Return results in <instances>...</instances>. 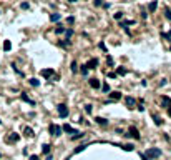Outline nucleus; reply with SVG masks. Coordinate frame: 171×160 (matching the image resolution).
Listing matches in <instances>:
<instances>
[{
    "label": "nucleus",
    "mask_w": 171,
    "mask_h": 160,
    "mask_svg": "<svg viewBox=\"0 0 171 160\" xmlns=\"http://www.w3.org/2000/svg\"><path fill=\"white\" fill-rule=\"evenodd\" d=\"M144 155H146V159H148V160H151V159H160V157H161V148H158V147L148 148Z\"/></svg>",
    "instance_id": "nucleus-1"
},
{
    "label": "nucleus",
    "mask_w": 171,
    "mask_h": 160,
    "mask_svg": "<svg viewBox=\"0 0 171 160\" xmlns=\"http://www.w3.org/2000/svg\"><path fill=\"white\" fill-rule=\"evenodd\" d=\"M48 130H50V135H53V137H60L62 132H63V128L60 127V125H55V124H50Z\"/></svg>",
    "instance_id": "nucleus-2"
},
{
    "label": "nucleus",
    "mask_w": 171,
    "mask_h": 160,
    "mask_svg": "<svg viewBox=\"0 0 171 160\" xmlns=\"http://www.w3.org/2000/svg\"><path fill=\"white\" fill-rule=\"evenodd\" d=\"M57 112H58V115H60L62 119L68 117V107H67L65 103H60V105H57Z\"/></svg>",
    "instance_id": "nucleus-3"
},
{
    "label": "nucleus",
    "mask_w": 171,
    "mask_h": 160,
    "mask_svg": "<svg viewBox=\"0 0 171 160\" xmlns=\"http://www.w3.org/2000/svg\"><path fill=\"white\" fill-rule=\"evenodd\" d=\"M125 105H126L128 108H135V105H136L135 97H125Z\"/></svg>",
    "instance_id": "nucleus-4"
},
{
    "label": "nucleus",
    "mask_w": 171,
    "mask_h": 160,
    "mask_svg": "<svg viewBox=\"0 0 171 160\" xmlns=\"http://www.w3.org/2000/svg\"><path fill=\"white\" fill-rule=\"evenodd\" d=\"M40 73H42V77H45V78H50V77H53V75H55V70H53V68H43Z\"/></svg>",
    "instance_id": "nucleus-5"
},
{
    "label": "nucleus",
    "mask_w": 171,
    "mask_h": 160,
    "mask_svg": "<svg viewBox=\"0 0 171 160\" xmlns=\"http://www.w3.org/2000/svg\"><path fill=\"white\" fill-rule=\"evenodd\" d=\"M62 128H63V132H67V133H70L71 137H73L75 133H78V130H76V128H73L71 125H68V124H65V125H63Z\"/></svg>",
    "instance_id": "nucleus-6"
},
{
    "label": "nucleus",
    "mask_w": 171,
    "mask_h": 160,
    "mask_svg": "<svg viewBox=\"0 0 171 160\" xmlns=\"http://www.w3.org/2000/svg\"><path fill=\"white\" fill-rule=\"evenodd\" d=\"M161 107H165V108H170L171 107V98L170 97H161Z\"/></svg>",
    "instance_id": "nucleus-7"
},
{
    "label": "nucleus",
    "mask_w": 171,
    "mask_h": 160,
    "mask_svg": "<svg viewBox=\"0 0 171 160\" xmlns=\"http://www.w3.org/2000/svg\"><path fill=\"white\" fill-rule=\"evenodd\" d=\"M88 83H90V87H91V89H100V85H102L98 78H90V80H88Z\"/></svg>",
    "instance_id": "nucleus-8"
},
{
    "label": "nucleus",
    "mask_w": 171,
    "mask_h": 160,
    "mask_svg": "<svg viewBox=\"0 0 171 160\" xmlns=\"http://www.w3.org/2000/svg\"><path fill=\"white\" fill-rule=\"evenodd\" d=\"M86 67H88V70L96 68V67H98V60H96V59H90V60H88V64H86Z\"/></svg>",
    "instance_id": "nucleus-9"
},
{
    "label": "nucleus",
    "mask_w": 171,
    "mask_h": 160,
    "mask_svg": "<svg viewBox=\"0 0 171 160\" xmlns=\"http://www.w3.org/2000/svg\"><path fill=\"white\" fill-rule=\"evenodd\" d=\"M128 137H131V138H136V140H138V138H139V132H138L135 127H131V128H130V132H128Z\"/></svg>",
    "instance_id": "nucleus-10"
},
{
    "label": "nucleus",
    "mask_w": 171,
    "mask_h": 160,
    "mask_svg": "<svg viewBox=\"0 0 171 160\" xmlns=\"http://www.w3.org/2000/svg\"><path fill=\"white\" fill-rule=\"evenodd\" d=\"M120 98H121V94H120V92H111V94H110V100H111V102H116V100H120Z\"/></svg>",
    "instance_id": "nucleus-11"
},
{
    "label": "nucleus",
    "mask_w": 171,
    "mask_h": 160,
    "mask_svg": "<svg viewBox=\"0 0 171 160\" xmlns=\"http://www.w3.org/2000/svg\"><path fill=\"white\" fill-rule=\"evenodd\" d=\"M23 133H25V137H28V138H32V137L35 135V133H33V128H30V127H25Z\"/></svg>",
    "instance_id": "nucleus-12"
},
{
    "label": "nucleus",
    "mask_w": 171,
    "mask_h": 160,
    "mask_svg": "<svg viewBox=\"0 0 171 160\" xmlns=\"http://www.w3.org/2000/svg\"><path fill=\"white\" fill-rule=\"evenodd\" d=\"M20 98H22L23 102H27V103H30V105H35V102L32 100V98H28V97H27V94H20Z\"/></svg>",
    "instance_id": "nucleus-13"
},
{
    "label": "nucleus",
    "mask_w": 171,
    "mask_h": 160,
    "mask_svg": "<svg viewBox=\"0 0 171 160\" xmlns=\"http://www.w3.org/2000/svg\"><path fill=\"white\" fill-rule=\"evenodd\" d=\"M95 122H96V124H100V125H108V120H106V119H103V117H95Z\"/></svg>",
    "instance_id": "nucleus-14"
},
{
    "label": "nucleus",
    "mask_w": 171,
    "mask_h": 160,
    "mask_svg": "<svg viewBox=\"0 0 171 160\" xmlns=\"http://www.w3.org/2000/svg\"><path fill=\"white\" fill-rule=\"evenodd\" d=\"M86 147H88V145H85V143H81L80 147H76V148L73 150V155H76V154H80V152H83V150H85Z\"/></svg>",
    "instance_id": "nucleus-15"
},
{
    "label": "nucleus",
    "mask_w": 171,
    "mask_h": 160,
    "mask_svg": "<svg viewBox=\"0 0 171 160\" xmlns=\"http://www.w3.org/2000/svg\"><path fill=\"white\" fill-rule=\"evenodd\" d=\"M42 154H45V155H50V145H48V143L42 145Z\"/></svg>",
    "instance_id": "nucleus-16"
},
{
    "label": "nucleus",
    "mask_w": 171,
    "mask_h": 160,
    "mask_svg": "<svg viewBox=\"0 0 171 160\" xmlns=\"http://www.w3.org/2000/svg\"><path fill=\"white\" fill-rule=\"evenodd\" d=\"M60 18H62L60 13H52V15H50V20H52V22H58Z\"/></svg>",
    "instance_id": "nucleus-17"
},
{
    "label": "nucleus",
    "mask_w": 171,
    "mask_h": 160,
    "mask_svg": "<svg viewBox=\"0 0 171 160\" xmlns=\"http://www.w3.org/2000/svg\"><path fill=\"white\" fill-rule=\"evenodd\" d=\"M10 48H12L10 40H5V42H3V50H5V52H10Z\"/></svg>",
    "instance_id": "nucleus-18"
},
{
    "label": "nucleus",
    "mask_w": 171,
    "mask_h": 160,
    "mask_svg": "<svg viewBox=\"0 0 171 160\" xmlns=\"http://www.w3.org/2000/svg\"><path fill=\"white\" fill-rule=\"evenodd\" d=\"M156 7H158V2L155 0V2H151V3H150V7H148V8H150V12H155V10H156Z\"/></svg>",
    "instance_id": "nucleus-19"
},
{
    "label": "nucleus",
    "mask_w": 171,
    "mask_h": 160,
    "mask_svg": "<svg viewBox=\"0 0 171 160\" xmlns=\"http://www.w3.org/2000/svg\"><path fill=\"white\" fill-rule=\"evenodd\" d=\"M116 75H126V68L118 67V68H116Z\"/></svg>",
    "instance_id": "nucleus-20"
},
{
    "label": "nucleus",
    "mask_w": 171,
    "mask_h": 160,
    "mask_svg": "<svg viewBox=\"0 0 171 160\" xmlns=\"http://www.w3.org/2000/svg\"><path fill=\"white\" fill-rule=\"evenodd\" d=\"M121 148H123V150H126V152H131L135 147H133L131 143H126V145H121Z\"/></svg>",
    "instance_id": "nucleus-21"
},
{
    "label": "nucleus",
    "mask_w": 171,
    "mask_h": 160,
    "mask_svg": "<svg viewBox=\"0 0 171 160\" xmlns=\"http://www.w3.org/2000/svg\"><path fill=\"white\" fill-rule=\"evenodd\" d=\"M80 72H81V75H88V67H86V64L80 67Z\"/></svg>",
    "instance_id": "nucleus-22"
},
{
    "label": "nucleus",
    "mask_w": 171,
    "mask_h": 160,
    "mask_svg": "<svg viewBox=\"0 0 171 160\" xmlns=\"http://www.w3.org/2000/svg\"><path fill=\"white\" fill-rule=\"evenodd\" d=\"M70 68H71V72H73V73H76V72H78V64H76V62L73 60V62H71V67H70Z\"/></svg>",
    "instance_id": "nucleus-23"
},
{
    "label": "nucleus",
    "mask_w": 171,
    "mask_h": 160,
    "mask_svg": "<svg viewBox=\"0 0 171 160\" xmlns=\"http://www.w3.org/2000/svg\"><path fill=\"white\" fill-rule=\"evenodd\" d=\"M28 83H30L32 87H38V85H40V82H38L37 78H30V80H28Z\"/></svg>",
    "instance_id": "nucleus-24"
},
{
    "label": "nucleus",
    "mask_w": 171,
    "mask_h": 160,
    "mask_svg": "<svg viewBox=\"0 0 171 160\" xmlns=\"http://www.w3.org/2000/svg\"><path fill=\"white\" fill-rule=\"evenodd\" d=\"M153 120H155V124H156V125H161V124H163V120H161L158 115H153Z\"/></svg>",
    "instance_id": "nucleus-25"
},
{
    "label": "nucleus",
    "mask_w": 171,
    "mask_h": 160,
    "mask_svg": "<svg viewBox=\"0 0 171 160\" xmlns=\"http://www.w3.org/2000/svg\"><path fill=\"white\" fill-rule=\"evenodd\" d=\"M20 8L22 10H27V8H30V3L28 2H23V3H20Z\"/></svg>",
    "instance_id": "nucleus-26"
},
{
    "label": "nucleus",
    "mask_w": 171,
    "mask_h": 160,
    "mask_svg": "<svg viewBox=\"0 0 171 160\" xmlns=\"http://www.w3.org/2000/svg\"><path fill=\"white\" fill-rule=\"evenodd\" d=\"M83 135H85V133H81V132H78V133H75V135L71 137V140H78V138H81Z\"/></svg>",
    "instance_id": "nucleus-27"
},
{
    "label": "nucleus",
    "mask_w": 171,
    "mask_h": 160,
    "mask_svg": "<svg viewBox=\"0 0 171 160\" xmlns=\"http://www.w3.org/2000/svg\"><path fill=\"white\" fill-rule=\"evenodd\" d=\"M65 35H67V40H68V38H71V35H73V30H71V29L65 30Z\"/></svg>",
    "instance_id": "nucleus-28"
},
{
    "label": "nucleus",
    "mask_w": 171,
    "mask_h": 160,
    "mask_svg": "<svg viewBox=\"0 0 171 160\" xmlns=\"http://www.w3.org/2000/svg\"><path fill=\"white\" fill-rule=\"evenodd\" d=\"M165 15H166V18H168V20H171V10H170V8H166V10H165Z\"/></svg>",
    "instance_id": "nucleus-29"
},
{
    "label": "nucleus",
    "mask_w": 171,
    "mask_h": 160,
    "mask_svg": "<svg viewBox=\"0 0 171 160\" xmlns=\"http://www.w3.org/2000/svg\"><path fill=\"white\" fill-rule=\"evenodd\" d=\"M63 32H65L63 27H57V29H55V33H63Z\"/></svg>",
    "instance_id": "nucleus-30"
},
{
    "label": "nucleus",
    "mask_w": 171,
    "mask_h": 160,
    "mask_svg": "<svg viewBox=\"0 0 171 160\" xmlns=\"http://www.w3.org/2000/svg\"><path fill=\"white\" fill-rule=\"evenodd\" d=\"M115 18H116V20L123 18V13H121V12H116V13H115Z\"/></svg>",
    "instance_id": "nucleus-31"
},
{
    "label": "nucleus",
    "mask_w": 171,
    "mask_h": 160,
    "mask_svg": "<svg viewBox=\"0 0 171 160\" xmlns=\"http://www.w3.org/2000/svg\"><path fill=\"white\" fill-rule=\"evenodd\" d=\"M85 112H86V113H91V112H93L91 105H86V107H85Z\"/></svg>",
    "instance_id": "nucleus-32"
},
{
    "label": "nucleus",
    "mask_w": 171,
    "mask_h": 160,
    "mask_svg": "<svg viewBox=\"0 0 171 160\" xmlns=\"http://www.w3.org/2000/svg\"><path fill=\"white\" fill-rule=\"evenodd\" d=\"M18 138H20V135H17V133H13V135L10 137V140H13V142H17Z\"/></svg>",
    "instance_id": "nucleus-33"
},
{
    "label": "nucleus",
    "mask_w": 171,
    "mask_h": 160,
    "mask_svg": "<svg viewBox=\"0 0 171 160\" xmlns=\"http://www.w3.org/2000/svg\"><path fill=\"white\" fill-rule=\"evenodd\" d=\"M102 90H103V92H110V85H108V83H105V85L102 87Z\"/></svg>",
    "instance_id": "nucleus-34"
},
{
    "label": "nucleus",
    "mask_w": 171,
    "mask_h": 160,
    "mask_svg": "<svg viewBox=\"0 0 171 160\" xmlns=\"http://www.w3.org/2000/svg\"><path fill=\"white\" fill-rule=\"evenodd\" d=\"M93 3H95V7H100V5H103V0H93Z\"/></svg>",
    "instance_id": "nucleus-35"
},
{
    "label": "nucleus",
    "mask_w": 171,
    "mask_h": 160,
    "mask_svg": "<svg viewBox=\"0 0 171 160\" xmlns=\"http://www.w3.org/2000/svg\"><path fill=\"white\" fill-rule=\"evenodd\" d=\"M67 22H68V24H73V22H75V18H73V17H68V18H67Z\"/></svg>",
    "instance_id": "nucleus-36"
},
{
    "label": "nucleus",
    "mask_w": 171,
    "mask_h": 160,
    "mask_svg": "<svg viewBox=\"0 0 171 160\" xmlns=\"http://www.w3.org/2000/svg\"><path fill=\"white\" fill-rule=\"evenodd\" d=\"M108 77H110V78H115V77H116V73H113V72H110V73H108Z\"/></svg>",
    "instance_id": "nucleus-37"
},
{
    "label": "nucleus",
    "mask_w": 171,
    "mask_h": 160,
    "mask_svg": "<svg viewBox=\"0 0 171 160\" xmlns=\"http://www.w3.org/2000/svg\"><path fill=\"white\" fill-rule=\"evenodd\" d=\"M58 78H60V77H58V75H53V77H52V78H50V80H52V82H55V80H58Z\"/></svg>",
    "instance_id": "nucleus-38"
},
{
    "label": "nucleus",
    "mask_w": 171,
    "mask_h": 160,
    "mask_svg": "<svg viewBox=\"0 0 171 160\" xmlns=\"http://www.w3.org/2000/svg\"><path fill=\"white\" fill-rule=\"evenodd\" d=\"M139 157H141V160H148V159H146V155H144V154H139Z\"/></svg>",
    "instance_id": "nucleus-39"
},
{
    "label": "nucleus",
    "mask_w": 171,
    "mask_h": 160,
    "mask_svg": "<svg viewBox=\"0 0 171 160\" xmlns=\"http://www.w3.org/2000/svg\"><path fill=\"white\" fill-rule=\"evenodd\" d=\"M28 160H38V157H37V155H32V157H30Z\"/></svg>",
    "instance_id": "nucleus-40"
},
{
    "label": "nucleus",
    "mask_w": 171,
    "mask_h": 160,
    "mask_svg": "<svg viewBox=\"0 0 171 160\" xmlns=\"http://www.w3.org/2000/svg\"><path fill=\"white\" fill-rule=\"evenodd\" d=\"M45 160H53V157H52V155H47V159Z\"/></svg>",
    "instance_id": "nucleus-41"
},
{
    "label": "nucleus",
    "mask_w": 171,
    "mask_h": 160,
    "mask_svg": "<svg viewBox=\"0 0 171 160\" xmlns=\"http://www.w3.org/2000/svg\"><path fill=\"white\" fill-rule=\"evenodd\" d=\"M168 113H170V117H171V107H170V108H168Z\"/></svg>",
    "instance_id": "nucleus-42"
},
{
    "label": "nucleus",
    "mask_w": 171,
    "mask_h": 160,
    "mask_svg": "<svg viewBox=\"0 0 171 160\" xmlns=\"http://www.w3.org/2000/svg\"><path fill=\"white\" fill-rule=\"evenodd\" d=\"M68 2H71V3H73V2H76V0H68Z\"/></svg>",
    "instance_id": "nucleus-43"
},
{
    "label": "nucleus",
    "mask_w": 171,
    "mask_h": 160,
    "mask_svg": "<svg viewBox=\"0 0 171 160\" xmlns=\"http://www.w3.org/2000/svg\"><path fill=\"white\" fill-rule=\"evenodd\" d=\"M0 124H2V120H0Z\"/></svg>",
    "instance_id": "nucleus-44"
},
{
    "label": "nucleus",
    "mask_w": 171,
    "mask_h": 160,
    "mask_svg": "<svg viewBox=\"0 0 171 160\" xmlns=\"http://www.w3.org/2000/svg\"><path fill=\"white\" fill-rule=\"evenodd\" d=\"M0 157H2V155H0Z\"/></svg>",
    "instance_id": "nucleus-45"
}]
</instances>
